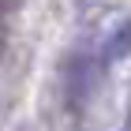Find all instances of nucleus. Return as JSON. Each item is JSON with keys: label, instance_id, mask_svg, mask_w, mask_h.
I'll use <instances>...</instances> for the list:
<instances>
[{"label": "nucleus", "instance_id": "f257e3e1", "mask_svg": "<svg viewBox=\"0 0 131 131\" xmlns=\"http://www.w3.org/2000/svg\"><path fill=\"white\" fill-rule=\"evenodd\" d=\"M127 56H131V15L120 19L109 34H105V41H101V60L105 64H120V60H127Z\"/></svg>", "mask_w": 131, "mask_h": 131}, {"label": "nucleus", "instance_id": "f03ea898", "mask_svg": "<svg viewBox=\"0 0 131 131\" xmlns=\"http://www.w3.org/2000/svg\"><path fill=\"white\" fill-rule=\"evenodd\" d=\"M94 82H97V68H94V64H86V60H75V64H71V101H75V105L90 101Z\"/></svg>", "mask_w": 131, "mask_h": 131}, {"label": "nucleus", "instance_id": "7ed1b4c3", "mask_svg": "<svg viewBox=\"0 0 131 131\" xmlns=\"http://www.w3.org/2000/svg\"><path fill=\"white\" fill-rule=\"evenodd\" d=\"M15 4H19V0H0V11H11Z\"/></svg>", "mask_w": 131, "mask_h": 131}, {"label": "nucleus", "instance_id": "20e7f679", "mask_svg": "<svg viewBox=\"0 0 131 131\" xmlns=\"http://www.w3.org/2000/svg\"><path fill=\"white\" fill-rule=\"evenodd\" d=\"M19 131H26V127H19Z\"/></svg>", "mask_w": 131, "mask_h": 131}]
</instances>
